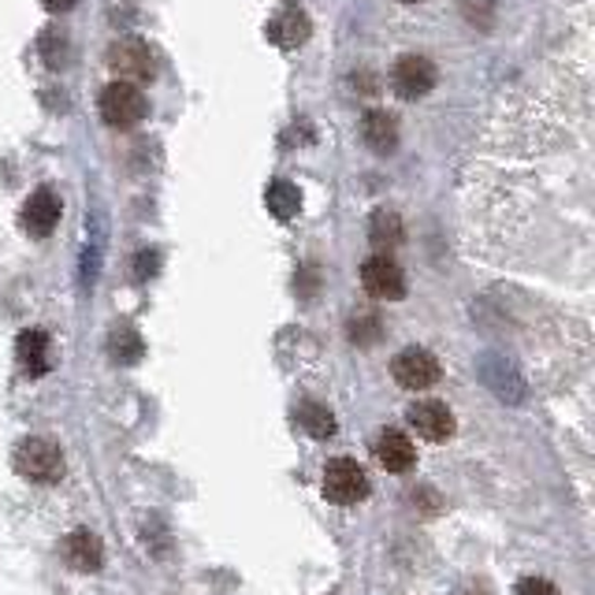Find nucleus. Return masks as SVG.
Instances as JSON below:
<instances>
[{"instance_id":"14","label":"nucleus","mask_w":595,"mask_h":595,"mask_svg":"<svg viewBox=\"0 0 595 595\" xmlns=\"http://www.w3.org/2000/svg\"><path fill=\"white\" fill-rule=\"evenodd\" d=\"M49 336L41 328H26L23 336H20V343H15V357H20V365H23V372L26 376H46L49 372Z\"/></svg>"},{"instance_id":"7","label":"nucleus","mask_w":595,"mask_h":595,"mask_svg":"<svg viewBox=\"0 0 595 595\" xmlns=\"http://www.w3.org/2000/svg\"><path fill=\"white\" fill-rule=\"evenodd\" d=\"M109 67L124 78V83H145V78H153V72H156V60L145 41L119 38L109 46Z\"/></svg>"},{"instance_id":"9","label":"nucleus","mask_w":595,"mask_h":595,"mask_svg":"<svg viewBox=\"0 0 595 595\" xmlns=\"http://www.w3.org/2000/svg\"><path fill=\"white\" fill-rule=\"evenodd\" d=\"M409 425H414V432L428 443H443L454 435V414L440 398H425L417 402V406H409Z\"/></svg>"},{"instance_id":"4","label":"nucleus","mask_w":595,"mask_h":595,"mask_svg":"<svg viewBox=\"0 0 595 595\" xmlns=\"http://www.w3.org/2000/svg\"><path fill=\"white\" fill-rule=\"evenodd\" d=\"M391 376H395L398 388L425 391V388H432V383H440L443 365H440V357H435L432 350L409 346V350H402L395 362H391Z\"/></svg>"},{"instance_id":"13","label":"nucleus","mask_w":595,"mask_h":595,"mask_svg":"<svg viewBox=\"0 0 595 595\" xmlns=\"http://www.w3.org/2000/svg\"><path fill=\"white\" fill-rule=\"evenodd\" d=\"M362 142L372 149L376 156H391L398 149V119L388 116L383 109H372L362 116Z\"/></svg>"},{"instance_id":"11","label":"nucleus","mask_w":595,"mask_h":595,"mask_svg":"<svg viewBox=\"0 0 595 595\" xmlns=\"http://www.w3.org/2000/svg\"><path fill=\"white\" fill-rule=\"evenodd\" d=\"M309 34H313V23L302 8H279L273 20H268V41L287 52L302 49L305 41H309Z\"/></svg>"},{"instance_id":"21","label":"nucleus","mask_w":595,"mask_h":595,"mask_svg":"<svg viewBox=\"0 0 595 595\" xmlns=\"http://www.w3.org/2000/svg\"><path fill=\"white\" fill-rule=\"evenodd\" d=\"M461 15H466L472 26H492L495 0H461Z\"/></svg>"},{"instance_id":"8","label":"nucleus","mask_w":595,"mask_h":595,"mask_svg":"<svg viewBox=\"0 0 595 595\" xmlns=\"http://www.w3.org/2000/svg\"><path fill=\"white\" fill-rule=\"evenodd\" d=\"M60 213H64V205H60L56 190L38 187L30 198L23 201L20 224H23V231L30 235V239H49V235L56 231V224H60Z\"/></svg>"},{"instance_id":"22","label":"nucleus","mask_w":595,"mask_h":595,"mask_svg":"<svg viewBox=\"0 0 595 595\" xmlns=\"http://www.w3.org/2000/svg\"><path fill=\"white\" fill-rule=\"evenodd\" d=\"M514 595H562V592H558L550 581H544V577H524V581H518Z\"/></svg>"},{"instance_id":"23","label":"nucleus","mask_w":595,"mask_h":595,"mask_svg":"<svg viewBox=\"0 0 595 595\" xmlns=\"http://www.w3.org/2000/svg\"><path fill=\"white\" fill-rule=\"evenodd\" d=\"M156 265H161V261H156V253L153 250H142L138 253V261H135V276L138 279H149L156 273Z\"/></svg>"},{"instance_id":"16","label":"nucleus","mask_w":595,"mask_h":595,"mask_svg":"<svg viewBox=\"0 0 595 595\" xmlns=\"http://www.w3.org/2000/svg\"><path fill=\"white\" fill-rule=\"evenodd\" d=\"M265 205L276 220H291V216H298V208H302V190L287 179H276V182H268V190H265Z\"/></svg>"},{"instance_id":"3","label":"nucleus","mask_w":595,"mask_h":595,"mask_svg":"<svg viewBox=\"0 0 595 595\" xmlns=\"http://www.w3.org/2000/svg\"><path fill=\"white\" fill-rule=\"evenodd\" d=\"M324 495L339 506H357L369 498V477L354 458H331L324 466Z\"/></svg>"},{"instance_id":"25","label":"nucleus","mask_w":595,"mask_h":595,"mask_svg":"<svg viewBox=\"0 0 595 595\" xmlns=\"http://www.w3.org/2000/svg\"><path fill=\"white\" fill-rule=\"evenodd\" d=\"M41 4H46V12H52V15H67L78 0H41Z\"/></svg>"},{"instance_id":"12","label":"nucleus","mask_w":595,"mask_h":595,"mask_svg":"<svg viewBox=\"0 0 595 595\" xmlns=\"http://www.w3.org/2000/svg\"><path fill=\"white\" fill-rule=\"evenodd\" d=\"M64 558H67V566H75L78 573H98L104 566L101 536L90 529H75L72 536L64 540Z\"/></svg>"},{"instance_id":"1","label":"nucleus","mask_w":595,"mask_h":595,"mask_svg":"<svg viewBox=\"0 0 595 595\" xmlns=\"http://www.w3.org/2000/svg\"><path fill=\"white\" fill-rule=\"evenodd\" d=\"M12 466L23 480L30 484H60L64 480V454L52 440H41V435H30L15 446Z\"/></svg>"},{"instance_id":"24","label":"nucleus","mask_w":595,"mask_h":595,"mask_svg":"<svg viewBox=\"0 0 595 595\" xmlns=\"http://www.w3.org/2000/svg\"><path fill=\"white\" fill-rule=\"evenodd\" d=\"M294 287H302V294L313 298V291H317V273H313V268H305V276H298Z\"/></svg>"},{"instance_id":"2","label":"nucleus","mask_w":595,"mask_h":595,"mask_svg":"<svg viewBox=\"0 0 595 595\" xmlns=\"http://www.w3.org/2000/svg\"><path fill=\"white\" fill-rule=\"evenodd\" d=\"M98 109H101V119L109 127L127 130V127H138L145 119L149 101H145V93L138 90L135 83H124V78H116V83H109L101 90Z\"/></svg>"},{"instance_id":"15","label":"nucleus","mask_w":595,"mask_h":595,"mask_svg":"<svg viewBox=\"0 0 595 595\" xmlns=\"http://www.w3.org/2000/svg\"><path fill=\"white\" fill-rule=\"evenodd\" d=\"M406 239V227H402V216L391 213V208H376L369 220V242L380 253H395Z\"/></svg>"},{"instance_id":"20","label":"nucleus","mask_w":595,"mask_h":595,"mask_svg":"<svg viewBox=\"0 0 595 595\" xmlns=\"http://www.w3.org/2000/svg\"><path fill=\"white\" fill-rule=\"evenodd\" d=\"M380 336H383V324L376 313H357V317L350 320V343L372 346V343H380Z\"/></svg>"},{"instance_id":"26","label":"nucleus","mask_w":595,"mask_h":595,"mask_svg":"<svg viewBox=\"0 0 595 595\" xmlns=\"http://www.w3.org/2000/svg\"><path fill=\"white\" fill-rule=\"evenodd\" d=\"M402 4H417V0H402Z\"/></svg>"},{"instance_id":"5","label":"nucleus","mask_w":595,"mask_h":595,"mask_svg":"<svg viewBox=\"0 0 595 595\" xmlns=\"http://www.w3.org/2000/svg\"><path fill=\"white\" fill-rule=\"evenodd\" d=\"M435 78H440V72H435L432 60L421 56V52H409V56H398L395 67H391V90L402 101H417L432 90Z\"/></svg>"},{"instance_id":"19","label":"nucleus","mask_w":595,"mask_h":595,"mask_svg":"<svg viewBox=\"0 0 595 595\" xmlns=\"http://www.w3.org/2000/svg\"><path fill=\"white\" fill-rule=\"evenodd\" d=\"M38 49H41V60H46L49 72H64V67L72 64V41H67L64 30H46Z\"/></svg>"},{"instance_id":"17","label":"nucleus","mask_w":595,"mask_h":595,"mask_svg":"<svg viewBox=\"0 0 595 595\" xmlns=\"http://www.w3.org/2000/svg\"><path fill=\"white\" fill-rule=\"evenodd\" d=\"M142 354H145V343H142V336L130 328V324H119V328L109 336V357L116 365H135Z\"/></svg>"},{"instance_id":"18","label":"nucleus","mask_w":595,"mask_h":595,"mask_svg":"<svg viewBox=\"0 0 595 595\" xmlns=\"http://www.w3.org/2000/svg\"><path fill=\"white\" fill-rule=\"evenodd\" d=\"M298 425H302L313 440H331L339 428L336 414H331L328 406H320V402H302V406H298Z\"/></svg>"},{"instance_id":"6","label":"nucleus","mask_w":595,"mask_h":595,"mask_svg":"<svg viewBox=\"0 0 595 595\" xmlns=\"http://www.w3.org/2000/svg\"><path fill=\"white\" fill-rule=\"evenodd\" d=\"M362 287L380 302H398L406 298V273L391 253H376L362 265Z\"/></svg>"},{"instance_id":"10","label":"nucleus","mask_w":595,"mask_h":595,"mask_svg":"<svg viewBox=\"0 0 595 595\" xmlns=\"http://www.w3.org/2000/svg\"><path fill=\"white\" fill-rule=\"evenodd\" d=\"M372 454L388 472H409L417 466V446L406 432H398V428H383L372 443Z\"/></svg>"}]
</instances>
